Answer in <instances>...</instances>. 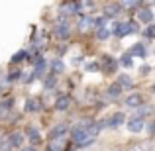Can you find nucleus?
I'll return each instance as SVG.
<instances>
[{"instance_id": "obj_5", "label": "nucleus", "mask_w": 155, "mask_h": 151, "mask_svg": "<svg viewBox=\"0 0 155 151\" xmlns=\"http://www.w3.org/2000/svg\"><path fill=\"white\" fill-rule=\"evenodd\" d=\"M128 130L134 132V133L141 132V130H143V120H141V118H134V120H130L128 122Z\"/></svg>"}, {"instance_id": "obj_10", "label": "nucleus", "mask_w": 155, "mask_h": 151, "mask_svg": "<svg viewBox=\"0 0 155 151\" xmlns=\"http://www.w3.org/2000/svg\"><path fill=\"white\" fill-rule=\"evenodd\" d=\"M130 55H137V57H143V55H145V47L141 45V43H136V45L132 47V51H130Z\"/></svg>"}, {"instance_id": "obj_13", "label": "nucleus", "mask_w": 155, "mask_h": 151, "mask_svg": "<svg viewBox=\"0 0 155 151\" xmlns=\"http://www.w3.org/2000/svg\"><path fill=\"white\" fill-rule=\"evenodd\" d=\"M22 141H24V136H22V133H12V136H10V143H12V147L20 145Z\"/></svg>"}, {"instance_id": "obj_7", "label": "nucleus", "mask_w": 155, "mask_h": 151, "mask_svg": "<svg viewBox=\"0 0 155 151\" xmlns=\"http://www.w3.org/2000/svg\"><path fill=\"white\" fill-rule=\"evenodd\" d=\"M65 149V140L59 137V140H51L49 145H47V151H63Z\"/></svg>"}, {"instance_id": "obj_17", "label": "nucleus", "mask_w": 155, "mask_h": 151, "mask_svg": "<svg viewBox=\"0 0 155 151\" xmlns=\"http://www.w3.org/2000/svg\"><path fill=\"white\" fill-rule=\"evenodd\" d=\"M132 84H134V80L132 79H130V77L128 75H124V77H120V87H132Z\"/></svg>"}, {"instance_id": "obj_18", "label": "nucleus", "mask_w": 155, "mask_h": 151, "mask_svg": "<svg viewBox=\"0 0 155 151\" xmlns=\"http://www.w3.org/2000/svg\"><path fill=\"white\" fill-rule=\"evenodd\" d=\"M104 61H106V65H104V67H106V71H114V69L118 67V63H116L114 59H104Z\"/></svg>"}, {"instance_id": "obj_21", "label": "nucleus", "mask_w": 155, "mask_h": 151, "mask_svg": "<svg viewBox=\"0 0 155 151\" xmlns=\"http://www.w3.org/2000/svg\"><path fill=\"white\" fill-rule=\"evenodd\" d=\"M91 20H88V18H83V20H81V22H79V28H81V30H87V28L88 26H91Z\"/></svg>"}, {"instance_id": "obj_26", "label": "nucleus", "mask_w": 155, "mask_h": 151, "mask_svg": "<svg viewBox=\"0 0 155 151\" xmlns=\"http://www.w3.org/2000/svg\"><path fill=\"white\" fill-rule=\"evenodd\" d=\"M149 130H151V133H155V122H153V126H151Z\"/></svg>"}, {"instance_id": "obj_19", "label": "nucleus", "mask_w": 155, "mask_h": 151, "mask_svg": "<svg viewBox=\"0 0 155 151\" xmlns=\"http://www.w3.org/2000/svg\"><path fill=\"white\" fill-rule=\"evenodd\" d=\"M122 65H124V67H132V55H130V53H126L124 57H122V61H120Z\"/></svg>"}, {"instance_id": "obj_11", "label": "nucleus", "mask_w": 155, "mask_h": 151, "mask_svg": "<svg viewBox=\"0 0 155 151\" xmlns=\"http://www.w3.org/2000/svg\"><path fill=\"white\" fill-rule=\"evenodd\" d=\"M137 16H140V20H141V22H143V24L151 22V18H153V14H151V12L147 10V8H143V10H141V12H140V14H137Z\"/></svg>"}, {"instance_id": "obj_27", "label": "nucleus", "mask_w": 155, "mask_h": 151, "mask_svg": "<svg viewBox=\"0 0 155 151\" xmlns=\"http://www.w3.org/2000/svg\"><path fill=\"white\" fill-rule=\"evenodd\" d=\"M22 151H35L34 147H28V149H22Z\"/></svg>"}, {"instance_id": "obj_3", "label": "nucleus", "mask_w": 155, "mask_h": 151, "mask_svg": "<svg viewBox=\"0 0 155 151\" xmlns=\"http://www.w3.org/2000/svg\"><path fill=\"white\" fill-rule=\"evenodd\" d=\"M141 104H143V96L137 94V92H134V94H130L128 98H126V106H128V108H140Z\"/></svg>"}, {"instance_id": "obj_6", "label": "nucleus", "mask_w": 155, "mask_h": 151, "mask_svg": "<svg viewBox=\"0 0 155 151\" xmlns=\"http://www.w3.org/2000/svg\"><path fill=\"white\" fill-rule=\"evenodd\" d=\"M55 35H57L59 39H67L69 35H71V30H69L67 24H59V26L55 28Z\"/></svg>"}, {"instance_id": "obj_23", "label": "nucleus", "mask_w": 155, "mask_h": 151, "mask_svg": "<svg viewBox=\"0 0 155 151\" xmlns=\"http://www.w3.org/2000/svg\"><path fill=\"white\" fill-rule=\"evenodd\" d=\"M20 75H22V73H20V71H12L8 79H10V80H16V79H20Z\"/></svg>"}, {"instance_id": "obj_25", "label": "nucleus", "mask_w": 155, "mask_h": 151, "mask_svg": "<svg viewBox=\"0 0 155 151\" xmlns=\"http://www.w3.org/2000/svg\"><path fill=\"white\" fill-rule=\"evenodd\" d=\"M53 84H55V79H47L45 80V87H53Z\"/></svg>"}, {"instance_id": "obj_1", "label": "nucleus", "mask_w": 155, "mask_h": 151, "mask_svg": "<svg viewBox=\"0 0 155 151\" xmlns=\"http://www.w3.org/2000/svg\"><path fill=\"white\" fill-rule=\"evenodd\" d=\"M73 137L77 140V145H79V147H87V145H91L92 141H94V133H92L91 130L75 128V130H73Z\"/></svg>"}, {"instance_id": "obj_28", "label": "nucleus", "mask_w": 155, "mask_h": 151, "mask_svg": "<svg viewBox=\"0 0 155 151\" xmlns=\"http://www.w3.org/2000/svg\"><path fill=\"white\" fill-rule=\"evenodd\" d=\"M151 90H153V92H155V84H153V87H151Z\"/></svg>"}, {"instance_id": "obj_4", "label": "nucleus", "mask_w": 155, "mask_h": 151, "mask_svg": "<svg viewBox=\"0 0 155 151\" xmlns=\"http://www.w3.org/2000/svg\"><path fill=\"white\" fill-rule=\"evenodd\" d=\"M65 132H67V124H57L49 132V137L51 140H59L61 136H65Z\"/></svg>"}, {"instance_id": "obj_16", "label": "nucleus", "mask_w": 155, "mask_h": 151, "mask_svg": "<svg viewBox=\"0 0 155 151\" xmlns=\"http://www.w3.org/2000/svg\"><path fill=\"white\" fill-rule=\"evenodd\" d=\"M118 94H120V87H118V84H114V87L108 88V96L110 98H118Z\"/></svg>"}, {"instance_id": "obj_24", "label": "nucleus", "mask_w": 155, "mask_h": 151, "mask_svg": "<svg viewBox=\"0 0 155 151\" xmlns=\"http://www.w3.org/2000/svg\"><path fill=\"white\" fill-rule=\"evenodd\" d=\"M53 69H55V71H63V63H61V61H55V63H53Z\"/></svg>"}, {"instance_id": "obj_15", "label": "nucleus", "mask_w": 155, "mask_h": 151, "mask_svg": "<svg viewBox=\"0 0 155 151\" xmlns=\"http://www.w3.org/2000/svg\"><path fill=\"white\" fill-rule=\"evenodd\" d=\"M110 35V28H100V30H96V38L98 39H106Z\"/></svg>"}, {"instance_id": "obj_8", "label": "nucleus", "mask_w": 155, "mask_h": 151, "mask_svg": "<svg viewBox=\"0 0 155 151\" xmlns=\"http://www.w3.org/2000/svg\"><path fill=\"white\" fill-rule=\"evenodd\" d=\"M69 104H71L69 96H59V98H57V102H55V108H57V110H67Z\"/></svg>"}, {"instance_id": "obj_14", "label": "nucleus", "mask_w": 155, "mask_h": 151, "mask_svg": "<svg viewBox=\"0 0 155 151\" xmlns=\"http://www.w3.org/2000/svg\"><path fill=\"white\" fill-rule=\"evenodd\" d=\"M28 136H30V140L35 141V143L39 141V132H38V128H28Z\"/></svg>"}, {"instance_id": "obj_22", "label": "nucleus", "mask_w": 155, "mask_h": 151, "mask_svg": "<svg viewBox=\"0 0 155 151\" xmlns=\"http://www.w3.org/2000/svg\"><path fill=\"white\" fill-rule=\"evenodd\" d=\"M145 35H147V38H155V26H149L147 30H145Z\"/></svg>"}, {"instance_id": "obj_2", "label": "nucleus", "mask_w": 155, "mask_h": 151, "mask_svg": "<svg viewBox=\"0 0 155 151\" xmlns=\"http://www.w3.org/2000/svg\"><path fill=\"white\" fill-rule=\"evenodd\" d=\"M134 30H136V24H132V22H128V24H112V26H110V34L114 31L118 38H124V35L132 34Z\"/></svg>"}, {"instance_id": "obj_20", "label": "nucleus", "mask_w": 155, "mask_h": 151, "mask_svg": "<svg viewBox=\"0 0 155 151\" xmlns=\"http://www.w3.org/2000/svg\"><path fill=\"white\" fill-rule=\"evenodd\" d=\"M22 59H26V51H20V53H16V55L12 57V63H18V61H22Z\"/></svg>"}, {"instance_id": "obj_12", "label": "nucleus", "mask_w": 155, "mask_h": 151, "mask_svg": "<svg viewBox=\"0 0 155 151\" xmlns=\"http://www.w3.org/2000/svg\"><path fill=\"white\" fill-rule=\"evenodd\" d=\"M120 124H124V114H114L112 118H110V126H120Z\"/></svg>"}, {"instance_id": "obj_9", "label": "nucleus", "mask_w": 155, "mask_h": 151, "mask_svg": "<svg viewBox=\"0 0 155 151\" xmlns=\"http://www.w3.org/2000/svg\"><path fill=\"white\" fill-rule=\"evenodd\" d=\"M26 110L28 112H38V110H41V104H39V100H28L26 102Z\"/></svg>"}]
</instances>
